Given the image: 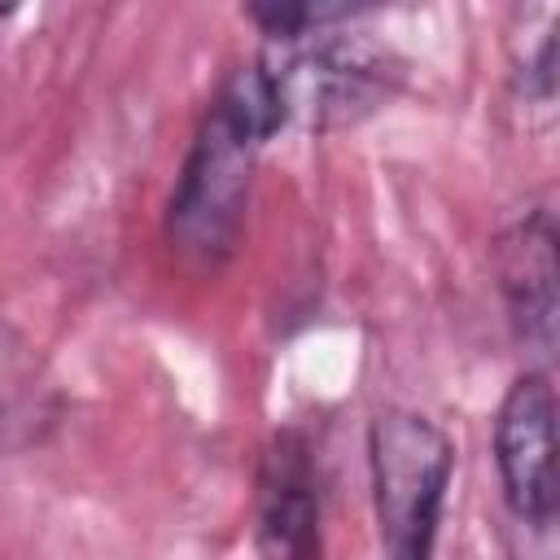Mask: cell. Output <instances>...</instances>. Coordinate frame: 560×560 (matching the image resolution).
I'll return each instance as SVG.
<instances>
[{
	"instance_id": "obj_3",
	"label": "cell",
	"mask_w": 560,
	"mask_h": 560,
	"mask_svg": "<svg viewBox=\"0 0 560 560\" xmlns=\"http://www.w3.org/2000/svg\"><path fill=\"white\" fill-rule=\"evenodd\" d=\"M258 61L280 92L284 122H306L315 131L368 118L398 92L402 79V61L385 44L368 35H341L337 26L293 44H271Z\"/></svg>"
},
{
	"instance_id": "obj_5",
	"label": "cell",
	"mask_w": 560,
	"mask_h": 560,
	"mask_svg": "<svg viewBox=\"0 0 560 560\" xmlns=\"http://www.w3.org/2000/svg\"><path fill=\"white\" fill-rule=\"evenodd\" d=\"M254 556L324 560L319 468L302 429H280L262 446L254 477Z\"/></svg>"
},
{
	"instance_id": "obj_6",
	"label": "cell",
	"mask_w": 560,
	"mask_h": 560,
	"mask_svg": "<svg viewBox=\"0 0 560 560\" xmlns=\"http://www.w3.org/2000/svg\"><path fill=\"white\" fill-rule=\"evenodd\" d=\"M490 262H494V284L508 311V324L516 332V341L534 354H551L556 350V219L547 206L525 210L521 219H512L494 245H490Z\"/></svg>"
},
{
	"instance_id": "obj_1",
	"label": "cell",
	"mask_w": 560,
	"mask_h": 560,
	"mask_svg": "<svg viewBox=\"0 0 560 560\" xmlns=\"http://www.w3.org/2000/svg\"><path fill=\"white\" fill-rule=\"evenodd\" d=\"M280 127H289L284 105L258 57L236 66L214 88L166 201L162 228L179 262L192 271H214L232 258L245 232L258 158Z\"/></svg>"
},
{
	"instance_id": "obj_4",
	"label": "cell",
	"mask_w": 560,
	"mask_h": 560,
	"mask_svg": "<svg viewBox=\"0 0 560 560\" xmlns=\"http://www.w3.org/2000/svg\"><path fill=\"white\" fill-rule=\"evenodd\" d=\"M494 468H499V490L503 503L516 521L534 529H551L556 521V389L542 368H525L499 411H494V433H490Z\"/></svg>"
},
{
	"instance_id": "obj_8",
	"label": "cell",
	"mask_w": 560,
	"mask_h": 560,
	"mask_svg": "<svg viewBox=\"0 0 560 560\" xmlns=\"http://www.w3.org/2000/svg\"><path fill=\"white\" fill-rule=\"evenodd\" d=\"M525 31H529V22H525ZM512 83H516V96L525 101V109L534 105L551 118V105H556V13L551 9L538 13V31L516 39Z\"/></svg>"
},
{
	"instance_id": "obj_7",
	"label": "cell",
	"mask_w": 560,
	"mask_h": 560,
	"mask_svg": "<svg viewBox=\"0 0 560 560\" xmlns=\"http://www.w3.org/2000/svg\"><path fill=\"white\" fill-rule=\"evenodd\" d=\"M48 420L52 416L39 402V385L22 368L18 350L0 346V455L31 446L39 438V424H48Z\"/></svg>"
},
{
	"instance_id": "obj_2",
	"label": "cell",
	"mask_w": 560,
	"mask_h": 560,
	"mask_svg": "<svg viewBox=\"0 0 560 560\" xmlns=\"http://www.w3.org/2000/svg\"><path fill=\"white\" fill-rule=\"evenodd\" d=\"M455 446L416 407H381L368 424V477L381 560H433Z\"/></svg>"
}]
</instances>
